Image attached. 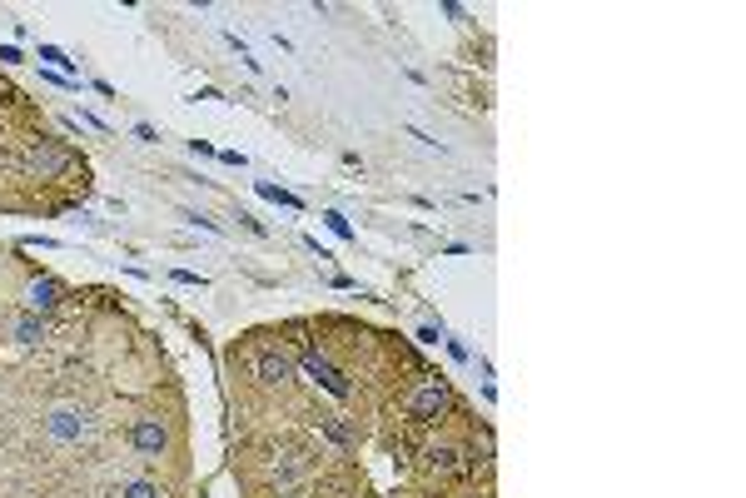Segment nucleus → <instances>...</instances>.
<instances>
[{"label":"nucleus","instance_id":"1","mask_svg":"<svg viewBox=\"0 0 746 498\" xmlns=\"http://www.w3.org/2000/svg\"><path fill=\"white\" fill-rule=\"evenodd\" d=\"M448 404H453L448 384L443 379H423L413 394H408V419H413V423H438L448 414Z\"/></svg>","mask_w":746,"mask_h":498},{"label":"nucleus","instance_id":"2","mask_svg":"<svg viewBox=\"0 0 746 498\" xmlns=\"http://www.w3.org/2000/svg\"><path fill=\"white\" fill-rule=\"evenodd\" d=\"M45 439L50 444H80V439H90V414L85 409H50L45 414Z\"/></svg>","mask_w":746,"mask_h":498},{"label":"nucleus","instance_id":"3","mask_svg":"<svg viewBox=\"0 0 746 498\" xmlns=\"http://www.w3.org/2000/svg\"><path fill=\"white\" fill-rule=\"evenodd\" d=\"M25 170L40 174V180H55V174L70 170V150H65L60 140H35L31 155H25Z\"/></svg>","mask_w":746,"mask_h":498},{"label":"nucleus","instance_id":"4","mask_svg":"<svg viewBox=\"0 0 746 498\" xmlns=\"http://www.w3.org/2000/svg\"><path fill=\"white\" fill-rule=\"evenodd\" d=\"M129 444H135V454L145 458H160L164 449H170V429H164L155 414H139L135 423H129Z\"/></svg>","mask_w":746,"mask_h":498},{"label":"nucleus","instance_id":"5","mask_svg":"<svg viewBox=\"0 0 746 498\" xmlns=\"http://www.w3.org/2000/svg\"><path fill=\"white\" fill-rule=\"evenodd\" d=\"M304 374H309V384H319L324 394H333V399H349V379H343V374L319 354V349H309V354H304Z\"/></svg>","mask_w":746,"mask_h":498},{"label":"nucleus","instance_id":"6","mask_svg":"<svg viewBox=\"0 0 746 498\" xmlns=\"http://www.w3.org/2000/svg\"><path fill=\"white\" fill-rule=\"evenodd\" d=\"M60 280H50V274H40V280H31V284H25V315H50V309H55V304H60Z\"/></svg>","mask_w":746,"mask_h":498},{"label":"nucleus","instance_id":"7","mask_svg":"<svg viewBox=\"0 0 746 498\" xmlns=\"http://www.w3.org/2000/svg\"><path fill=\"white\" fill-rule=\"evenodd\" d=\"M319 429H324V439H329V444H339V449H353V444H359V433H353L349 419H319Z\"/></svg>","mask_w":746,"mask_h":498},{"label":"nucleus","instance_id":"8","mask_svg":"<svg viewBox=\"0 0 746 498\" xmlns=\"http://www.w3.org/2000/svg\"><path fill=\"white\" fill-rule=\"evenodd\" d=\"M11 334H15V344L31 349V344H40V339H45V319H40V315H21Z\"/></svg>","mask_w":746,"mask_h":498},{"label":"nucleus","instance_id":"9","mask_svg":"<svg viewBox=\"0 0 746 498\" xmlns=\"http://www.w3.org/2000/svg\"><path fill=\"white\" fill-rule=\"evenodd\" d=\"M289 374H294V364H289L284 354H264V359H259V379H264V384H284Z\"/></svg>","mask_w":746,"mask_h":498},{"label":"nucleus","instance_id":"10","mask_svg":"<svg viewBox=\"0 0 746 498\" xmlns=\"http://www.w3.org/2000/svg\"><path fill=\"white\" fill-rule=\"evenodd\" d=\"M423 464L433 468V474H453V468H458V454L443 449V444H433V449H423Z\"/></svg>","mask_w":746,"mask_h":498},{"label":"nucleus","instance_id":"11","mask_svg":"<svg viewBox=\"0 0 746 498\" xmlns=\"http://www.w3.org/2000/svg\"><path fill=\"white\" fill-rule=\"evenodd\" d=\"M259 195H264V200H274V205H284V209H304L294 195H289V190H279V184H269V180H259Z\"/></svg>","mask_w":746,"mask_h":498},{"label":"nucleus","instance_id":"12","mask_svg":"<svg viewBox=\"0 0 746 498\" xmlns=\"http://www.w3.org/2000/svg\"><path fill=\"white\" fill-rule=\"evenodd\" d=\"M120 498H164V494H160V484H149V478H129Z\"/></svg>","mask_w":746,"mask_h":498},{"label":"nucleus","instance_id":"13","mask_svg":"<svg viewBox=\"0 0 746 498\" xmlns=\"http://www.w3.org/2000/svg\"><path fill=\"white\" fill-rule=\"evenodd\" d=\"M40 60H50V66H60L65 70V80H70V70H75V60L60 50V45H40Z\"/></svg>","mask_w":746,"mask_h":498},{"label":"nucleus","instance_id":"14","mask_svg":"<svg viewBox=\"0 0 746 498\" xmlns=\"http://www.w3.org/2000/svg\"><path fill=\"white\" fill-rule=\"evenodd\" d=\"M324 225H329L333 235H339V239H353V225H349V219L339 215V209H329V215H324Z\"/></svg>","mask_w":746,"mask_h":498},{"label":"nucleus","instance_id":"15","mask_svg":"<svg viewBox=\"0 0 746 498\" xmlns=\"http://www.w3.org/2000/svg\"><path fill=\"white\" fill-rule=\"evenodd\" d=\"M21 60H25V55L15 50V45H0V66H21Z\"/></svg>","mask_w":746,"mask_h":498},{"label":"nucleus","instance_id":"16","mask_svg":"<svg viewBox=\"0 0 746 498\" xmlns=\"http://www.w3.org/2000/svg\"><path fill=\"white\" fill-rule=\"evenodd\" d=\"M438 339H443V329H433V325L418 329V344H438Z\"/></svg>","mask_w":746,"mask_h":498}]
</instances>
